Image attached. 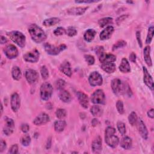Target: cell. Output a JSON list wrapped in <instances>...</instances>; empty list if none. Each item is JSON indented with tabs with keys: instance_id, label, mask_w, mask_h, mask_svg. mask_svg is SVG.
Segmentation results:
<instances>
[{
	"instance_id": "obj_1",
	"label": "cell",
	"mask_w": 154,
	"mask_h": 154,
	"mask_svg": "<svg viewBox=\"0 0 154 154\" xmlns=\"http://www.w3.org/2000/svg\"><path fill=\"white\" fill-rule=\"evenodd\" d=\"M28 32L32 40L37 43H42L46 38L45 31L36 24L31 25L28 27Z\"/></svg>"
},
{
	"instance_id": "obj_2",
	"label": "cell",
	"mask_w": 154,
	"mask_h": 154,
	"mask_svg": "<svg viewBox=\"0 0 154 154\" xmlns=\"http://www.w3.org/2000/svg\"><path fill=\"white\" fill-rule=\"evenodd\" d=\"M116 129L111 126H108L105 131V143L111 147L115 148L119 143V139L115 135Z\"/></svg>"
},
{
	"instance_id": "obj_3",
	"label": "cell",
	"mask_w": 154,
	"mask_h": 154,
	"mask_svg": "<svg viewBox=\"0 0 154 154\" xmlns=\"http://www.w3.org/2000/svg\"><path fill=\"white\" fill-rule=\"evenodd\" d=\"M8 37L21 48H24L26 43L25 35L20 31H12L7 33Z\"/></svg>"
},
{
	"instance_id": "obj_4",
	"label": "cell",
	"mask_w": 154,
	"mask_h": 154,
	"mask_svg": "<svg viewBox=\"0 0 154 154\" xmlns=\"http://www.w3.org/2000/svg\"><path fill=\"white\" fill-rule=\"evenodd\" d=\"M53 93V87L49 82L43 83L40 88V96L42 100H49Z\"/></svg>"
},
{
	"instance_id": "obj_5",
	"label": "cell",
	"mask_w": 154,
	"mask_h": 154,
	"mask_svg": "<svg viewBox=\"0 0 154 154\" xmlns=\"http://www.w3.org/2000/svg\"><path fill=\"white\" fill-rule=\"evenodd\" d=\"M44 49L45 51L49 55H57L59 54L61 51L66 49L67 46L64 44H61L58 46H55L52 45L48 43H45L43 45Z\"/></svg>"
},
{
	"instance_id": "obj_6",
	"label": "cell",
	"mask_w": 154,
	"mask_h": 154,
	"mask_svg": "<svg viewBox=\"0 0 154 154\" xmlns=\"http://www.w3.org/2000/svg\"><path fill=\"white\" fill-rule=\"evenodd\" d=\"M91 101L94 104H104L105 102V95L103 91L97 89L91 96Z\"/></svg>"
},
{
	"instance_id": "obj_7",
	"label": "cell",
	"mask_w": 154,
	"mask_h": 154,
	"mask_svg": "<svg viewBox=\"0 0 154 154\" xmlns=\"http://www.w3.org/2000/svg\"><path fill=\"white\" fill-rule=\"evenodd\" d=\"M88 82L93 87L99 86L102 84L103 79L101 75L97 72H93L88 77Z\"/></svg>"
},
{
	"instance_id": "obj_8",
	"label": "cell",
	"mask_w": 154,
	"mask_h": 154,
	"mask_svg": "<svg viewBox=\"0 0 154 154\" xmlns=\"http://www.w3.org/2000/svg\"><path fill=\"white\" fill-rule=\"evenodd\" d=\"M4 52L5 56L9 59H14L19 55V52L17 48L13 45H8L4 49Z\"/></svg>"
},
{
	"instance_id": "obj_9",
	"label": "cell",
	"mask_w": 154,
	"mask_h": 154,
	"mask_svg": "<svg viewBox=\"0 0 154 154\" xmlns=\"http://www.w3.org/2000/svg\"><path fill=\"white\" fill-rule=\"evenodd\" d=\"M39 57V52L36 49H34L30 52H26L23 55V59L29 63H36L38 61Z\"/></svg>"
},
{
	"instance_id": "obj_10",
	"label": "cell",
	"mask_w": 154,
	"mask_h": 154,
	"mask_svg": "<svg viewBox=\"0 0 154 154\" xmlns=\"http://www.w3.org/2000/svg\"><path fill=\"white\" fill-rule=\"evenodd\" d=\"M25 77L30 84H34L38 78V74L36 70L31 69H29L25 72Z\"/></svg>"
},
{
	"instance_id": "obj_11",
	"label": "cell",
	"mask_w": 154,
	"mask_h": 154,
	"mask_svg": "<svg viewBox=\"0 0 154 154\" xmlns=\"http://www.w3.org/2000/svg\"><path fill=\"white\" fill-rule=\"evenodd\" d=\"M10 105L13 112H16L19 110L20 106V99L17 93H14L11 95L10 99Z\"/></svg>"
},
{
	"instance_id": "obj_12",
	"label": "cell",
	"mask_w": 154,
	"mask_h": 154,
	"mask_svg": "<svg viewBox=\"0 0 154 154\" xmlns=\"http://www.w3.org/2000/svg\"><path fill=\"white\" fill-rule=\"evenodd\" d=\"M137 128L138 130V132L140 134L141 137L143 139L147 140L148 138V131L143 120L140 118L137 120Z\"/></svg>"
},
{
	"instance_id": "obj_13",
	"label": "cell",
	"mask_w": 154,
	"mask_h": 154,
	"mask_svg": "<svg viewBox=\"0 0 154 154\" xmlns=\"http://www.w3.org/2000/svg\"><path fill=\"white\" fill-rule=\"evenodd\" d=\"M14 122L13 119L10 118H6L5 119V126L3 128V132L5 135L8 136L10 135L14 131Z\"/></svg>"
},
{
	"instance_id": "obj_14",
	"label": "cell",
	"mask_w": 154,
	"mask_h": 154,
	"mask_svg": "<svg viewBox=\"0 0 154 154\" xmlns=\"http://www.w3.org/2000/svg\"><path fill=\"white\" fill-rule=\"evenodd\" d=\"M50 120L49 116L45 112H41L33 120V123L36 126H40L48 123Z\"/></svg>"
},
{
	"instance_id": "obj_15",
	"label": "cell",
	"mask_w": 154,
	"mask_h": 154,
	"mask_svg": "<svg viewBox=\"0 0 154 154\" xmlns=\"http://www.w3.org/2000/svg\"><path fill=\"white\" fill-rule=\"evenodd\" d=\"M143 81L145 84L151 90H153V81L151 75L145 67H143Z\"/></svg>"
},
{
	"instance_id": "obj_16",
	"label": "cell",
	"mask_w": 154,
	"mask_h": 154,
	"mask_svg": "<svg viewBox=\"0 0 154 154\" xmlns=\"http://www.w3.org/2000/svg\"><path fill=\"white\" fill-rule=\"evenodd\" d=\"M122 83L120 79L118 78H115L112 80L111 81V88L113 93L119 95L122 93Z\"/></svg>"
},
{
	"instance_id": "obj_17",
	"label": "cell",
	"mask_w": 154,
	"mask_h": 154,
	"mask_svg": "<svg viewBox=\"0 0 154 154\" xmlns=\"http://www.w3.org/2000/svg\"><path fill=\"white\" fill-rule=\"evenodd\" d=\"M99 57V61L102 63H114L116 60V57L112 54H106L104 52L100 54Z\"/></svg>"
},
{
	"instance_id": "obj_18",
	"label": "cell",
	"mask_w": 154,
	"mask_h": 154,
	"mask_svg": "<svg viewBox=\"0 0 154 154\" xmlns=\"http://www.w3.org/2000/svg\"><path fill=\"white\" fill-rule=\"evenodd\" d=\"M76 95H77L78 101L80 105H81V106L85 109L87 108L89 104L88 96L81 91H78L76 93Z\"/></svg>"
},
{
	"instance_id": "obj_19",
	"label": "cell",
	"mask_w": 154,
	"mask_h": 154,
	"mask_svg": "<svg viewBox=\"0 0 154 154\" xmlns=\"http://www.w3.org/2000/svg\"><path fill=\"white\" fill-rule=\"evenodd\" d=\"M114 32V28L112 26L109 25L103 29L100 34V39L101 40H105L109 39Z\"/></svg>"
},
{
	"instance_id": "obj_20",
	"label": "cell",
	"mask_w": 154,
	"mask_h": 154,
	"mask_svg": "<svg viewBox=\"0 0 154 154\" xmlns=\"http://www.w3.org/2000/svg\"><path fill=\"white\" fill-rule=\"evenodd\" d=\"M88 7H73L67 10V12L70 15L79 16L83 14L88 9Z\"/></svg>"
},
{
	"instance_id": "obj_21",
	"label": "cell",
	"mask_w": 154,
	"mask_h": 154,
	"mask_svg": "<svg viewBox=\"0 0 154 154\" xmlns=\"http://www.w3.org/2000/svg\"><path fill=\"white\" fill-rule=\"evenodd\" d=\"M91 148L93 152L96 153H100L102 150V139L101 138L98 136L92 142L91 144Z\"/></svg>"
},
{
	"instance_id": "obj_22",
	"label": "cell",
	"mask_w": 154,
	"mask_h": 154,
	"mask_svg": "<svg viewBox=\"0 0 154 154\" xmlns=\"http://www.w3.org/2000/svg\"><path fill=\"white\" fill-rule=\"evenodd\" d=\"M60 70L64 75L69 77H71L72 72L70 67V64L68 61H64L60 66Z\"/></svg>"
},
{
	"instance_id": "obj_23",
	"label": "cell",
	"mask_w": 154,
	"mask_h": 154,
	"mask_svg": "<svg viewBox=\"0 0 154 154\" xmlns=\"http://www.w3.org/2000/svg\"><path fill=\"white\" fill-rule=\"evenodd\" d=\"M132 139L128 136H125L123 137L120 142V146L126 150L130 149L132 147Z\"/></svg>"
},
{
	"instance_id": "obj_24",
	"label": "cell",
	"mask_w": 154,
	"mask_h": 154,
	"mask_svg": "<svg viewBox=\"0 0 154 154\" xmlns=\"http://www.w3.org/2000/svg\"><path fill=\"white\" fill-rule=\"evenodd\" d=\"M101 68L105 72L108 73H112L116 70V66L114 63H102Z\"/></svg>"
},
{
	"instance_id": "obj_25",
	"label": "cell",
	"mask_w": 154,
	"mask_h": 154,
	"mask_svg": "<svg viewBox=\"0 0 154 154\" xmlns=\"http://www.w3.org/2000/svg\"><path fill=\"white\" fill-rule=\"evenodd\" d=\"M144 59L149 67L152 66V61L150 57V47L149 46H146L144 49Z\"/></svg>"
},
{
	"instance_id": "obj_26",
	"label": "cell",
	"mask_w": 154,
	"mask_h": 154,
	"mask_svg": "<svg viewBox=\"0 0 154 154\" xmlns=\"http://www.w3.org/2000/svg\"><path fill=\"white\" fill-rule=\"evenodd\" d=\"M119 70L123 73H129L131 71L130 64L126 58H123L119 66Z\"/></svg>"
},
{
	"instance_id": "obj_27",
	"label": "cell",
	"mask_w": 154,
	"mask_h": 154,
	"mask_svg": "<svg viewBox=\"0 0 154 154\" xmlns=\"http://www.w3.org/2000/svg\"><path fill=\"white\" fill-rule=\"evenodd\" d=\"M96 32L93 29H88L84 34V38L87 42H91L94 38Z\"/></svg>"
},
{
	"instance_id": "obj_28",
	"label": "cell",
	"mask_w": 154,
	"mask_h": 154,
	"mask_svg": "<svg viewBox=\"0 0 154 154\" xmlns=\"http://www.w3.org/2000/svg\"><path fill=\"white\" fill-rule=\"evenodd\" d=\"M59 97L61 101L65 103H69L72 100V97L70 94L66 90H61L59 94Z\"/></svg>"
},
{
	"instance_id": "obj_29",
	"label": "cell",
	"mask_w": 154,
	"mask_h": 154,
	"mask_svg": "<svg viewBox=\"0 0 154 154\" xmlns=\"http://www.w3.org/2000/svg\"><path fill=\"white\" fill-rule=\"evenodd\" d=\"M66 126V122L63 120H57L54 122V129L57 132H61L64 131Z\"/></svg>"
},
{
	"instance_id": "obj_30",
	"label": "cell",
	"mask_w": 154,
	"mask_h": 154,
	"mask_svg": "<svg viewBox=\"0 0 154 154\" xmlns=\"http://www.w3.org/2000/svg\"><path fill=\"white\" fill-rule=\"evenodd\" d=\"M60 20L59 18L54 17L45 19L43 22V24L46 26H51L53 25H55L56 24H58L60 22Z\"/></svg>"
},
{
	"instance_id": "obj_31",
	"label": "cell",
	"mask_w": 154,
	"mask_h": 154,
	"mask_svg": "<svg viewBox=\"0 0 154 154\" xmlns=\"http://www.w3.org/2000/svg\"><path fill=\"white\" fill-rule=\"evenodd\" d=\"M90 112L94 117H100L103 114V109L99 105H95L90 108Z\"/></svg>"
},
{
	"instance_id": "obj_32",
	"label": "cell",
	"mask_w": 154,
	"mask_h": 154,
	"mask_svg": "<svg viewBox=\"0 0 154 154\" xmlns=\"http://www.w3.org/2000/svg\"><path fill=\"white\" fill-rule=\"evenodd\" d=\"M11 75L14 80L18 81L21 78L22 73L20 69L17 66H14L11 70Z\"/></svg>"
},
{
	"instance_id": "obj_33",
	"label": "cell",
	"mask_w": 154,
	"mask_h": 154,
	"mask_svg": "<svg viewBox=\"0 0 154 154\" xmlns=\"http://www.w3.org/2000/svg\"><path fill=\"white\" fill-rule=\"evenodd\" d=\"M112 22V18L110 17H103L99 19L98 21V25L100 27L103 28L106 25L111 23Z\"/></svg>"
},
{
	"instance_id": "obj_34",
	"label": "cell",
	"mask_w": 154,
	"mask_h": 154,
	"mask_svg": "<svg viewBox=\"0 0 154 154\" xmlns=\"http://www.w3.org/2000/svg\"><path fill=\"white\" fill-rule=\"evenodd\" d=\"M138 120V117L137 115V113L134 111L131 112V114L128 116V121L129 123L132 125L134 126L135 125L137 124Z\"/></svg>"
},
{
	"instance_id": "obj_35",
	"label": "cell",
	"mask_w": 154,
	"mask_h": 154,
	"mask_svg": "<svg viewBox=\"0 0 154 154\" xmlns=\"http://www.w3.org/2000/svg\"><path fill=\"white\" fill-rule=\"evenodd\" d=\"M20 141L23 146H28L31 143V137L29 135L25 134L21 137Z\"/></svg>"
},
{
	"instance_id": "obj_36",
	"label": "cell",
	"mask_w": 154,
	"mask_h": 154,
	"mask_svg": "<svg viewBox=\"0 0 154 154\" xmlns=\"http://www.w3.org/2000/svg\"><path fill=\"white\" fill-rule=\"evenodd\" d=\"M153 37V26H151L148 29L147 35L146 40V44L150 43L152 40Z\"/></svg>"
},
{
	"instance_id": "obj_37",
	"label": "cell",
	"mask_w": 154,
	"mask_h": 154,
	"mask_svg": "<svg viewBox=\"0 0 154 154\" xmlns=\"http://www.w3.org/2000/svg\"><path fill=\"white\" fill-rule=\"evenodd\" d=\"M56 117L59 119H63L64 117H66L67 115L66 110L63 108H59L55 112Z\"/></svg>"
},
{
	"instance_id": "obj_38",
	"label": "cell",
	"mask_w": 154,
	"mask_h": 154,
	"mask_svg": "<svg viewBox=\"0 0 154 154\" xmlns=\"http://www.w3.org/2000/svg\"><path fill=\"white\" fill-rule=\"evenodd\" d=\"M122 92L123 93H124L125 94L127 95L129 97H131L132 95V91L129 87V86L127 84H124L122 85Z\"/></svg>"
},
{
	"instance_id": "obj_39",
	"label": "cell",
	"mask_w": 154,
	"mask_h": 154,
	"mask_svg": "<svg viewBox=\"0 0 154 154\" xmlns=\"http://www.w3.org/2000/svg\"><path fill=\"white\" fill-rule=\"evenodd\" d=\"M117 128L119 132L122 135H124L126 134V126H125V124L123 122L119 121L117 123Z\"/></svg>"
},
{
	"instance_id": "obj_40",
	"label": "cell",
	"mask_w": 154,
	"mask_h": 154,
	"mask_svg": "<svg viewBox=\"0 0 154 154\" xmlns=\"http://www.w3.org/2000/svg\"><path fill=\"white\" fill-rule=\"evenodd\" d=\"M126 45V42L125 41H124L123 40H119L112 46V51L117 50V49H118L119 48H123V47L125 46Z\"/></svg>"
},
{
	"instance_id": "obj_41",
	"label": "cell",
	"mask_w": 154,
	"mask_h": 154,
	"mask_svg": "<svg viewBox=\"0 0 154 154\" xmlns=\"http://www.w3.org/2000/svg\"><path fill=\"white\" fill-rule=\"evenodd\" d=\"M40 73L43 79H46L49 77V72L47 67L45 66H42L40 68Z\"/></svg>"
},
{
	"instance_id": "obj_42",
	"label": "cell",
	"mask_w": 154,
	"mask_h": 154,
	"mask_svg": "<svg viewBox=\"0 0 154 154\" xmlns=\"http://www.w3.org/2000/svg\"><path fill=\"white\" fill-rule=\"evenodd\" d=\"M66 34L69 37H73L76 35L77 31L74 27L69 26L67 29H66Z\"/></svg>"
},
{
	"instance_id": "obj_43",
	"label": "cell",
	"mask_w": 154,
	"mask_h": 154,
	"mask_svg": "<svg viewBox=\"0 0 154 154\" xmlns=\"http://www.w3.org/2000/svg\"><path fill=\"white\" fill-rule=\"evenodd\" d=\"M55 85L57 87V88L59 90H64V88L66 85V82L64 80L62 79H59L56 81Z\"/></svg>"
},
{
	"instance_id": "obj_44",
	"label": "cell",
	"mask_w": 154,
	"mask_h": 154,
	"mask_svg": "<svg viewBox=\"0 0 154 154\" xmlns=\"http://www.w3.org/2000/svg\"><path fill=\"white\" fill-rule=\"evenodd\" d=\"M116 108L119 114H123L124 113V106L123 102L122 100H117V102H116Z\"/></svg>"
},
{
	"instance_id": "obj_45",
	"label": "cell",
	"mask_w": 154,
	"mask_h": 154,
	"mask_svg": "<svg viewBox=\"0 0 154 154\" xmlns=\"http://www.w3.org/2000/svg\"><path fill=\"white\" fill-rule=\"evenodd\" d=\"M54 34L57 36L62 35L66 34V29L63 27H58L54 30Z\"/></svg>"
},
{
	"instance_id": "obj_46",
	"label": "cell",
	"mask_w": 154,
	"mask_h": 154,
	"mask_svg": "<svg viewBox=\"0 0 154 154\" xmlns=\"http://www.w3.org/2000/svg\"><path fill=\"white\" fill-rule=\"evenodd\" d=\"M84 58L85 61L87 63L88 65H93L94 63L95 60L94 58L93 55H84Z\"/></svg>"
},
{
	"instance_id": "obj_47",
	"label": "cell",
	"mask_w": 154,
	"mask_h": 154,
	"mask_svg": "<svg viewBox=\"0 0 154 154\" xmlns=\"http://www.w3.org/2000/svg\"><path fill=\"white\" fill-rule=\"evenodd\" d=\"M18 152V145L17 144H14L11 146L8 153L10 154H16Z\"/></svg>"
},
{
	"instance_id": "obj_48",
	"label": "cell",
	"mask_w": 154,
	"mask_h": 154,
	"mask_svg": "<svg viewBox=\"0 0 154 154\" xmlns=\"http://www.w3.org/2000/svg\"><path fill=\"white\" fill-rule=\"evenodd\" d=\"M128 17V14H122V15L120 16L119 17H118L117 18V19L116 20V22L117 25H120Z\"/></svg>"
},
{
	"instance_id": "obj_49",
	"label": "cell",
	"mask_w": 154,
	"mask_h": 154,
	"mask_svg": "<svg viewBox=\"0 0 154 154\" xmlns=\"http://www.w3.org/2000/svg\"><path fill=\"white\" fill-rule=\"evenodd\" d=\"M20 129L23 133H26L29 130V126L28 124L23 123V124H22V125L20 126Z\"/></svg>"
},
{
	"instance_id": "obj_50",
	"label": "cell",
	"mask_w": 154,
	"mask_h": 154,
	"mask_svg": "<svg viewBox=\"0 0 154 154\" xmlns=\"http://www.w3.org/2000/svg\"><path fill=\"white\" fill-rule=\"evenodd\" d=\"M136 38L138 43V45L140 46V48L142 47L143 44H142V41L141 39V34H140V31H137L136 32Z\"/></svg>"
},
{
	"instance_id": "obj_51",
	"label": "cell",
	"mask_w": 154,
	"mask_h": 154,
	"mask_svg": "<svg viewBox=\"0 0 154 154\" xmlns=\"http://www.w3.org/2000/svg\"><path fill=\"white\" fill-rule=\"evenodd\" d=\"M6 147H7L6 142L4 140H1V144H0V152H2L6 149Z\"/></svg>"
},
{
	"instance_id": "obj_52",
	"label": "cell",
	"mask_w": 154,
	"mask_h": 154,
	"mask_svg": "<svg viewBox=\"0 0 154 154\" xmlns=\"http://www.w3.org/2000/svg\"><path fill=\"white\" fill-rule=\"evenodd\" d=\"M96 53L97 55H99L100 54L103 52V46H97L96 48Z\"/></svg>"
},
{
	"instance_id": "obj_53",
	"label": "cell",
	"mask_w": 154,
	"mask_h": 154,
	"mask_svg": "<svg viewBox=\"0 0 154 154\" xmlns=\"http://www.w3.org/2000/svg\"><path fill=\"white\" fill-rule=\"evenodd\" d=\"M51 143H52V140H51V137H49L47 140L46 143V149H49L51 146Z\"/></svg>"
},
{
	"instance_id": "obj_54",
	"label": "cell",
	"mask_w": 154,
	"mask_h": 154,
	"mask_svg": "<svg viewBox=\"0 0 154 154\" xmlns=\"http://www.w3.org/2000/svg\"><path fill=\"white\" fill-rule=\"evenodd\" d=\"M98 1H92V0H85V1H75L76 3H93L96 2Z\"/></svg>"
},
{
	"instance_id": "obj_55",
	"label": "cell",
	"mask_w": 154,
	"mask_h": 154,
	"mask_svg": "<svg viewBox=\"0 0 154 154\" xmlns=\"http://www.w3.org/2000/svg\"><path fill=\"white\" fill-rule=\"evenodd\" d=\"M129 60L135 63V60H136V55L135 53L132 52L130 55H129Z\"/></svg>"
},
{
	"instance_id": "obj_56",
	"label": "cell",
	"mask_w": 154,
	"mask_h": 154,
	"mask_svg": "<svg viewBox=\"0 0 154 154\" xmlns=\"http://www.w3.org/2000/svg\"><path fill=\"white\" fill-rule=\"evenodd\" d=\"M147 116H148L149 117H150L151 119H153V117H154V113H153V108H152L150 110H149L147 111Z\"/></svg>"
},
{
	"instance_id": "obj_57",
	"label": "cell",
	"mask_w": 154,
	"mask_h": 154,
	"mask_svg": "<svg viewBox=\"0 0 154 154\" xmlns=\"http://www.w3.org/2000/svg\"><path fill=\"white\" fill-rule=\"evenodd\" d=\"M99 123H100V122H99V121L97 119H93L92 120V121H91V125L94 127L97 126Z\"/></svg>"
},
{
	"instance_id": "obj_58",
	"label": "cell",
	"mask_w": 154,
	"mask_h": 154,
	"mask_svg": "<svg viewBox=\"0 0 154 154\" xmlns=\"http://www.w3.org/2000/svg\"><path fill=\"white\" fill-rule=\"evenodd\" d=\"M7 39L4 36L1 35V43L4 44V43H7Z\"/></svg>"
},
{
	"instance_id": "obj_59",
	"label": "cell",
	"mask_w": 154,
	"mask_h": 154,
	"mask_svg": "<svg viewBox=\"0 0 154 154\" xmlns=\"http://www.w3.org/2000/svg\"><path fill=\"white\" fill-rule=\"evenodd\" d=\"M1 114L2 115V112H3V108H2V104H1Z\"/></svg>"
}]
</instances>
